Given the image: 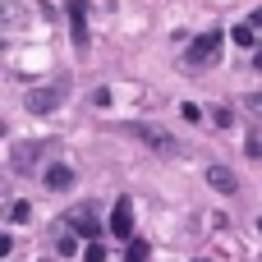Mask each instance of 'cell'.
I'll return each instance as SVG.
<instances>
[{
  "instance_id": "cell-4",
  "label": "cell",
  "mask_w": 262,
  "mask_h": 262,
  "mask_svg": "<svg viewBox=\"0 0 262 262\" xmlns=\"http://www.w3.org/2000/svg\"><path fill=\"white\" fill-rule=\"evenodd\" d=\"M138 138H143L152 152H161V157H175V152H180V143H175L161 124H138Z\"/></svg>"
},
{
  "instance_id": "cell-11",
  "label": "cell",
  "mask_w": 262,
  "mask_h": 262,
  "mask_svg": "<svg viewBox=\"0 0 262 262\" xmlns=\"http://www.w3.org/2000/svg\"><path fill=\"white\" fill-rule=\"evenodd\" d=\"M83 262H106V244H101V239H88V249H83Z\"/></svg>"
},
{
  "instance_id": "cell-13",
  "label": "cell",
  "mask_w": 262,
  "mask_h": 262,
  "mask_svg": "<svg viewBox=\"0 0 262 262\" xmlns=\"http://www.w3.org/2000/svg\"><path fill=\"white\" fill-rule=\"evenodd\" d=\"M28 216H32V207H28V203H14V207H9V221H14V226H18V221H28Z\"/></svg>"
},
{
  "instance_id": "cell-14",
  "label": "cell",
  "mask_w": 262,
  "mask_h": 262,
  "mask_svg": "<svg viewBox=\"0 0 262 262\" xmlns=\"http://www.w3.org/2000/svg\"><path fill=\"white\" fill-rule=\"evenodd\" d=\"M147 258V244L143 239H129V262H143Z\"/></svg>"
},
{
  "instance_id": "cell-6",
  "label": "cell",
  "mask_w": 262,
  "mask_h": 262,
  "mask_svg": "<svg viewBox=\"0 0 262 262\" xmlns=\"http://www.w3.org/2000/svg\"><path fill=\"white\" fill-rule=\"evenodd\" d=\"M69 28H74V46L83 51V46H88V5H83V0L69 5Z\"/></svg>"
},
{
  "instance_id": "cell-10",
  "label": "cell",
  "mask_w": 262,
  "mask_h": 262,
  "mask_svg": "<svg viewBox=\"0 0 262 262\" xmlns=\"http://www.w3.org/2000/svg\"><path fill=\"white\" fill-rule=\"evenodd\" d=\"M253 32H258V28H253V23H239V28H235V32H230V37H235V41H239V46H258V37H253Z\"/></svg>"
},
{
  "instance_id": "cell-1",
  "label": "cell",
  "mask_w": 262,
  "mask_h": 262,
  "mask_svg": "<svg viewBox=\"0 0 262 262\" xmlns=\"http://www.w3.org/2000/svg\"><path fill=\"white\" fill-rule=\"evenodd\" d=\"M221 55V32H203V37H193V46L184 51V64L189 69H203V64H212Z\"/></svg>"
},
{
  "instance_id": "cell-3",
  "label": "cell",
  "mask_w": 262,
  "mask_h": 262,
  "mask_svg": "<svg viewBox=\"0 0 262 262\" xmlns=\"http://www.w3.org/2000/svg\"><path fill=\"white\" fill-rule=\"evenodd\" d=\"M60 101H64V83H55V88H32V92H28V111H32V115H51V111H60Z\"/></svg>"
},
{
  "instance_id": "cell-19",
  "label": "cell",
  "mask_w": 262,
  "mask_h": 262,
  "mask_svg": "<svg viewBox=\"0 0 262 262\" xmlns=\"http://www.w3.org/2000/svg\"><path fill=\"white\" fill-rule=\"evenodd\" d=\"M198 262H207V258H198Z\"/></svg>"
},
{
  "instance_id": "cell-8",
  "label": "cell",
  "mask_w": 262,
  "mask_h": 262,
  "mask_svg": "<svg viewBox=\"0 0 262 262\" xmlns=\"http://www.w3.org/2000/svg\"><path fill=\"white\" fill-rule=\"evenodd\" d=\"M207 184H212L216 193H235V189H239V180H235L230 166H212V170H207Z\"/></svg>"
},
{
  "instance_id": "cell-18",
  "label": "cell",
  "mask_w": 262,
  "mask_h": 262,
  "mask_svg": "<svg viewBox=\"0 0 262 262\" xmlns=\"http://www.w3.org/2000/svg\"><path fill=\"white\" fill-rule=\"evenodd\" d=\"M253 64H258V74H262V46H258V55H253Z\"/></svg>"
},
{
  "instance_id": "cell-15",
  "label": "cell",
  "mask_w": 262,
  "mask_h": 262,
  "mask_svg": "<svg viewBox=\"0 0 262 262\" xmlns=\"http://www.w3.org/2000/svg\"><path fill=\"white\" fill-rule=\"evenodd\" d=\"M244 106L253 111V120H262V92H253V97H244Z\"/></svg>"
},
{
  "instance_id": "cell-12",
  "label": "cell",
  "mask_w": 262,
  "mask_h": 262,
  "mask_svg": "<svg viewBox=\"0 0 262 262\" xmlns=\"http://www.w3.org/2000/svg\"><path fill=\"white\" fill-rule=\"evenodd\" d=\"M212 120H216V129H230V124H235V115H230L226 106H216V111H212Z\"/></svg>"
},
{
  "instance_id": "cell-16",
  "label": "cell",
  "mask_w": 262,
  "mask_h": 262,
  "mask_svg": "<svg viewBox=\"0 0 262 262\" xmlns=\"http://www.w3.org/2000/svg\"><path fill=\"white\" fill-rule=\"evenodd\" d=\"M244 152H249V157H253V161H258V157H262V138H258V134H253V138H249V147H244Z\"/></svg>"
},
{
  "instance_id": "cell-2",
  "label": "cell",
  "mask_w": 262,
  "mask_h": 262,
  "mask_svg": "<svg viewBox=\"0 0 262 262\" xmlns=\"http://www.w3.org/2000/svg\"><path fill=\"white\" fill-rule=\"evenodd\" d=\"M51 147H55V143H18V147L9 152V166H14V170H23V175H32V170L46 161V152H51Z\"/></svg>"
},
{
  "instance_id": "cell-7",
  "label": "cell",
  "mask_w": 262,
  "mask_h": 262,
  "mask_svg": "<svg viewBox=\"0 0 262 262\" xmlns=\"http://www.w3.org/2000/svg\"><path fill=\"white\" fill-rule=\"evenodd\" d=\"M41 184H46V189H51V193H64V189H69V184H74V170H69V166H60V161H55V166H46V175H41Z\"/></svg>"
},
{
  "instance_id": "cell-5",
  "label": "cell",
  "mask_w": 262,
  "mask_h": 262,
  "mask_svg": "<svg viewBox=\"0 0 262 262\" xmlns=\"http://www.w3.org/2000/svg\"><path fill=\"white\" fill-rule=\"evenodd\" d=\"M111 235H115V239H134V203H129V198L115 203V212H111Z\"/></svg>"
},
{
  "instance_id": "cell-9",
  "label": "cell",
  "mask_w": 262,
  "mask_h": 262,
  "mask_svg": "<svg viewBox=\"0 0 262 262\" xmlns=\"http://www.w3.org/2000/svg\"><path fill=\"white\" fill-rule=\"evenodd\" d=\"M64 221H69V230H74V235H83V239H97V235H101V226H97L88 212H78V216H64Z\"/></svg>"
},
{
  "instance_id": "cell-17",
  "label": "cell",
  "mask_w": 262,
  "mask_h": 262,
  "mask_svg": "<svg viewBox=\"0 0 262 262\" xmlns=\"http://www.w3.org/2000/svg\"><path fill=\"white\" fill-rule=\"evenodd\" d=\"M249 23H253V28H262V9H253V14H249Z\"/></svg>"
}]
</instances>
